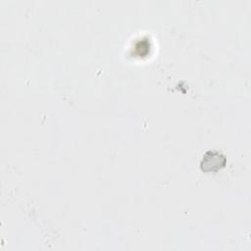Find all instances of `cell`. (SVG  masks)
<instances>
[{
	"label": "cell",
	"instance_id": "1",
	"mask_svg": "<svg viewBox=\"0 0 251 251\" xmlns=\"http://www.w3.org/2000/svg\"><path fill=\"white\" fill-rule=\"evenodd\" d=\"M225 155L218 151H207L201 160L200 168L203 172H217L226 166Z\"/></svg>",
	"mask_w": 251,
	"mask_h": 251
}]
</instances>
